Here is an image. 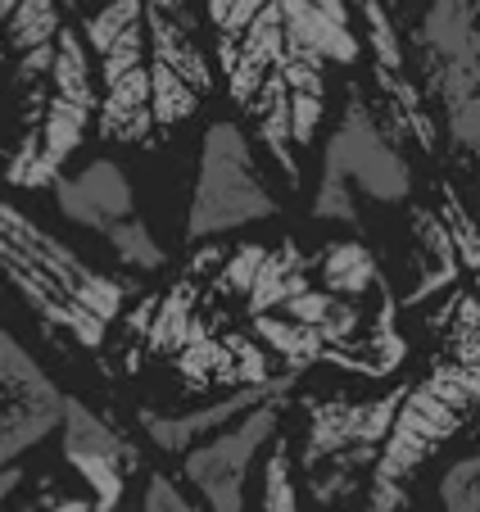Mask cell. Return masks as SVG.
Wrapping results in <instances>:
<instances>
[{"label": "cell", "mask_w": 480, "mask_h": 512, "mask_svg": "<svg viewBox=\"0 0 480 512\" xmlns=\"http://www.w3.org/2000/svg\"><path fill=\"white\" fill-rule=\"evenodd\" d=\"M440 508L444 512H480V458L462 454L440 476Z\"/></svg>", "instance_id": "26"}, {"label": "cell", "mask_w": 480, "mask_h": 512, "mask_svg": "<svg viewBox=\"0 0 480 512\" xmlns=\"http://www.w3.org/2000/svg\"><path fill=\"white\" fill-rule=\"evenodd\" d=\"M105 241L114 245V254L123 263H132V268H141V272H154L159 263H164V250H159V241L150 236V227L141 223V218H123V223H114L105 232Z\"/></svg>", "instance_id": "25"}, {"label": "cell", "mask_w": 480, "mask_h": 512, "mask_svg": "<svg viewBox=\"0 0 480 512\" xmlns=\"http://www.w3.org/2000/svg\"><path fill=\"white\" fill-rule=\"evenodd\" d=\"M440 218H444V227H449V236H453V250H458V263L462 268H476V223H471V213L458 204V195L444 186V195H440Z\"/></svg>", "instance_id": "32"}, {"label": "cell", "mask_w": 480, "mask_h": 512, "mask_svg": "<svg viewBox=\"0 0 480 512\" xmlns=\"http://www.w3.org/2000/svg\"><path fill=\"white\" fill-rule=\"evenodd\" d=\"M281 408H286V395L263 399L250 413H240L236 422H227L222 431H213L209 440H200V445H191L182 454L186 481L204 494V508L209 512H245V490H250V476H254V458H259V449L268 445L272 431H277Z\"/></svg>", "instance_id": "2"}, {"label": "cell", "mask_w": 480, "mask_h": 512, "mask_svg": "<svg viewBox=\"0 0 480 512\" xmlns=\"http://www.w3.org/2000/svg\"><path fill=\"white\" fill-rule=\"evenodd\" d=\"M322 177L349 182L354 191L372 195L376 204H399L413 191V168L399 159V150H390V141L381 136L376 118L367 114L358 96L349 100L345 118L322 150Z\"/></svg>", "instance_id": "4"}, {"label": "cell", "mask_w": 480, "mask_h": 512, "mask_svg": "<svg viewBox=\"0 0 480 512\" xmlns=\"http://www.w3.org/2000/svg\"><path fill=\"white\" fill-rule=\"evenodd\" d=\"M222 345L231 349V363H236V386H259V381L277 377V372L268 368V349L254 336H227Z\"/></svg>", "instance_id": "33"}, {"label": "cell", "mask_w": 480, "mask_h": 512, "mask_svg": "<svg viewBox=\"0 0 480 512\" xmlns=\"http://www.w3.org/2000/svg\"><path fill=\"white\" fill-rule=\"evenodd\" d=\"M277 10H281V46H286V55H313L322 64H354L358 50H363L349 19H336L313 0H277Z\"/></svg>", "instance_id": "9"}, {"label": "cell", "mask_w": 480, "mask_h": 512, "mask_svg": "<svg viewBox=\"0 0 480 512\" xmlns=\"http://www.w3.org/2000/svg\"><path fill=\"white\" fill-rule=\"evenodd\" d=\"M336 300L340 295H331V290H299V295H290L286 304H281V309H286V318L290 322H304V327H317V322L327 318L331 309H336Z\"/></svg>", "instance_id": "36"}, {"label": "cell", "mask_w": 480, "mask_h": 512, "mask_svg": "<svg viewBox=\"0 0 480 512\" xmlns=\"http://www.w3.org/2000/svg\"><path fill=\"white\" fill-rule=\"evenodd\" d=\"M250 336L259 340L268 354L281 358V372H304L308 363L322 358V336L304 322H290V318H277V313H254L250 318Z\"/></svg>", "instance_id": "18"}, {"label": "cell", "mask_w": 480, "mask_h": 512, "mask_svg": "<svg viewBox=\"0 0 480 512\" xmlns=\"http://www.w3.org/2000/svg\"><path fill=\"white\" fill-rule=\"evenodd\" d=\"M413 236L422 241V254H426V259L444 263V268H462V263H458V250H453V236H449V227H444L440 213L413 209Z\"/></svg>", "instance_id": "31"}, {"label": "cell", "mask_w": 480, "mask_h": 512, "mask_svg": "<svg viewBox=\"0 0 480 512\" xmlns=\"http://www.w3.org/2000/svg\"><path fill=\"white\" fill-rule=\"evenodd\" d=\"M150 118L154 127H177L186 123V118L195 114V105H200V91L191 87V82H182L168 64H159V59H150Z\"/></svg>", "instance_id": "21"}, {"label": "cell", "mask_w": 480, "mask_h": 512, "mask_svg": "<svg viewBox=\"0 0 480 512\" xmlns=\"http://www.w3.org/2000/svg\"><path fill=\"white\" fill-rule=\"evenodd\" d=\"M422 59H480L476 0H431V10L417 32Z\"/></svg>", "instance_id": "12"}, {"label": "cell", "mask_w": 480, "mask_h": 512, "mask_svg": "<svg viewBox=\"0 0 480 512\" xmlns=\"http://www.w3.org/2000/svg\"><path fill=\"white\" fill-rule=\"evenodd\" d=\"M295 381H299L295 372H277V377L259 381V386H231V395L213 399V404L195 408V413H177V417H164V413H154V408H145L141 426H145V435H150L154 445L164 449V454H186L191 445H200V440H209V435L222 431L227 422H236L240 413H250L254 404L290 395Z\"/></svg>", "instance_id": "6"}, {"label": "cell", "mask_w": 480, "mask_h": 512, "mask_svg": "<svg viewBox=\"0 0 480 512\" xmlns=\"http://www.w3.org/2000/svg\"><path fill=\"white\" fill-rule=\"evenodd\" d=\"M68 5H73V0H68Z\"/></svg>", "instance_id": "41"}, {"label": "cell", "mask_w": 480, "mask_h": 512, "mask_svg": "<svg viewBox=\"0 0 480 512\" xmlns=\"http://www.w3.org/2000/svg\"><path fill=\"white\" fill-rule=\"evenodd\" d=\"M317 268H322V290L331 295H345V300H363L372 286H381V268H376V254L363 241H336L317 254Z\"/></svg>", "instance_id": "17"}, {"label": "cell", "mask_w": 480, "mask_h": 512, "mask_svg": "<svg viewBox=\"0 0 480 512\" xmlns=\"http://www.w3.org/2000/svg\"><path fill=\"white\" fill-rule=\"evenodd\" d=\"M0 73H5V59H0Z\"/></svg>", "instance_id": "40"}, {"label": "cell", "mask_w": 480, "mask_h": 512, "mask_svg": "<svg viewBox=\"0 0 480 512\" xmlns=\"http://www.w3.org/2000/svg\"><path fill=\"white\" fill-rule=\"evenodd\" d=\"M259 512H304L299 508V472L290 440H277L259 472Z\"/></svg>", "instance_id": "20"}, {"label": "cell", "mask_w": 480, "mask_h": 512, "mask_svg": "<svg viewBox=\"0 0 480 512\" xmlns=\"http://www.w3.org/2000/svg\"><path fill=\"white\" fill-rule=\"evenodd\" d=\"M367 23V41L376 50V68H390V73H404V41H399V28H394L390 10L381 0H349Z\"/></svg>", "instance_id": "24"}, {"label": "cell", "mask_w": 480, "mask_h": 512, "mask_svg": "<svg viewBox=\"0 0 480 512\" xmlns=\"http://www.w3.org/2000/svg\"><path fill=\"white\" fill-rule=\"evenodd\" d=\"M14 5H19V0H0V32H5V23H10Z\"/></svg>", "instance_id": "39"}, {"label": "cell", "mask_w": 480, "mask_h": 512, "mask_svg": "<svg viewBox=\"0 0 480 512\" xmlns=\"http://www.w3.org/2000/svg\"><path fill=\"white\" fill-rule=\"evenodd\" d=\"M55 168L46 164V155H41V136H37V123L23 132L19 150L10 155V164H5V182L10 186H28V191H37V186H55Z\"/></svg>", "instance_id": "28"}, {"label": "cell", "mask_w": 480, "mask_h": 512, "mask_svg": "<svg viewBox=\"0 0 480 512\" xmlns=\"http://www.w3.org/2000/svg\"><path fill=\"white\" fill-rule=\"evenodd\" d=\"M141 14H145V0H105V5L82 23V41H87V50L100 55L118 32H127L132 23H141Z\"/></svg>", "instance_id": "27"}, {"label": "cell", "mask_w": 480, "mask_h": 512, "mask_svg": "<svg viewBox=\"0 0 480 512\" xmlns=\"http://www.w3.org/2000/svg\"><path fill=\"white\" fill-rule=\"evenodd\" d=\"M245 109H254L259 141L268 145L272 164L286 173V182H299V159H295V141H290V91H286V82H281L277 73H268Z\"/></svg>", "instance_id": "14"}, {"label": "cell", "mask_w": 480, "mask_h": 512, "mask_svg": "<svg viewBox=\"0 0 480 512\" xmlns=\"http://www.w3.org/2000/svg\"><path fill=\"white\" fill-rule=\"evenodd\" d=\"M191 309H195V286H191V277H186L168 290L164 300H154L150 327H145V349H150V354H177L186 340L204 336L209 327H204Z\"/></svg>", "instance_id": "15"}, {"label": "cell", "mask_w": 480, "mask_h": 512, "mask_svg": "<svg viewBox=\"0 0 480 512\" xmlns=\"http://www.w3.org/2000/svg\"><path fill=\"white\" fill-rule=\"evenodd\" d=\"M177 372H182L186 381H195V386H204V381H222V386H236V363H231V349L222 345L218 336H195L186 340L182 349H177Z\"/></svg>", "instance_id": "22"}, {"label": "cell", "mask_w": 480, "mask_h": 512, "mask_svg": "<svg viewBox=\"0 0 480 512\" xmlns=\"http://www.w3.org/2000/svg\"><path fill=\"white\" fill-rule=\"evenodd\" d=\"M100 136L123 145L150 141L154 118H150V68L136 64L127 73L105 82V100H100Z\"/></svg>", "instance_id": "10"}, {"label": "cell", "mask_w": 480, "mask_h": 512, "mask_svg": "<svg viewBox=\"0 0 480 512\" xmlns=\"http://www.w3.org/2000/svg\"><path fill=\"white\" fill-rule=\"evenodd\" d=\"M50 96L68 100V105L96 109V73H91V50L82 32L59 28L55 32V59H50Z\"/></svg>", "instance_id": "16"}, {"label": "cell", "mask_w": 480, "mask_h": 512, "mask_svg": "<svg viewBox=\"0 0 480 512\" xmlns=\"http://www.w3.org/2000/svg\"><path fill=\"white\" fill-rule=\"evenodd\" d=\"M59 28H64V23H59V0H19L10 23H5L14 55L28 46H41V41H55Z\"/></svg>", "instance_id": "23"}, {"label": "cell", "mask_w": 480, "mask_h": 512, "mask_svg": "<svg viewBox=\"0 0 480 512\" xmlns=\"http://www.w3.org/2000/svg\"><path fill=\"white\" fill-rule=\"evenodd\" d=\"M313 218H322V223L363 227V213H358L354 186L336 182V177H322V182H317V195H313Z\"/></svg>", "instance_id": "29"}, {"label": "cell", "mask_w": 480, "mask_h": 512, "mask_svg": "<svg viewBox=\"0 0 480 512\" xmlns=\"http://www.w3.org/2000/svg\"><path fill=\"white\" fill-rule=\"evenodd\" d=\"M91 118H96V109L68 105V100H55V96H50V105L41 109V118H37L41 155H46V164L55 168V173H64V164L73 159V150L82 145V136H87Z\"/></svg>", "instance_id": "19"}, {"label": "cell", "mask_w": 480, "mask_h": 512, "mask_svg": "<svg viewBox=\"0 0 480 512\" xmlns=\"http://www.w3.org/2000/svg\"><path fill=\"white\" fill-rule=\"evenodd\" d=\"M272 213H277V200L263 191V177L254 168V150L245 141V132L231 118L209 123L200 145V177H195L186 236L209 241V236L236 232V227L272 218Z\"/></svg>", "instance_id": "1"}, {"label": "cell", "mask_w": 480, "mask_h": 512, "mask_svg": "<svg viewBox=\"0 0 480 512\" xmlns=\"http://www.w3.org/2000/svg\"><path fill=\"white\" fill-rule=\"evenodd\" d=\"M0 236H5L28 263H37V268L59 286L64 300H73L77 309H87L91 318H100V322L118 318V309H123V300H127L123 281L87 268V259H77L64 241H55L50 232H41L28 213H19L5 195H0Z\"/></svg>", "instance_id": "5"}, {"label": "cell", "mask_w": 480, "mask_h": 512, "mask_svg": "<svg viewBox=\"0 0 480 512\" xmlns=\"http://www.w3.org/2000/svg\"><path fill=\"white\" fill-rule=\"evenodd\" d=\"M141 23H145V50H150V59L168 64L177 78L191 82V87L204 96V91L213 87V64H209V55L195 46L191 19H173V14H159L145 5Z\"/></svg>", "instance_id": "11"}, {"label": "cell", "mask_w": 480, "mask_h": 512, "mask_svg": "<svg viewBox=\"0 0 480 512\" xmlns=\"http://www.w3.org/2000/svg\"><path fill=\"white\" fill-rule=\"evenodd\" d=\"M313 5H322V10H331V14H336V19H349L345 0H313Z\"/></svg>", "instance_id": "38"}, {"label": "cell", "mask_w": 480, "mask_h": 512, "mask_svg": "<svg viewBox=\"0 0 480 512\" xmlns=\"http://www.w3.org/2000/svg\"><path fill=\"white\" fill-rule=\"evenodd\" d=\"M55 204L68 223L105 236L114 223L136 213V191H132V177L114 159H91L82 173L55 177Z\"/></svg>", "instance_id": "7"}, {"label": "cell", "mask_w": 480, "mask_h": 512, "mask_svg": "<svg viewBox=\"0 0 480 512\" xmlns=\"http://www.w3.org/2000/svg\"><path fill=\"white\" fill-rule=\"evenodd\" d=\"M0 272H5V281H10L14 290L23 295V304H28L32 313H37L46 327H55V331H68V336L77 340V345H87V349H96L100 340H105V327L109 322H100V318H91L87 309H77L73 300H64L59 295V286L46 277V272L37 268V263H28L19 250H14L5 236H0Z\"/></svg>", "instance_id": "8"}, {"label": "cell", "mask_w": 480, "mask_h": 512, "mask_svg": "<svg viewBox=\"0 0 480 512\" xmlns=\"http://www.w3.org/2000/svg\"><path fill=\"white\" fill-rule=\"evenodd\" d=\"M322 123V91H290V141L308 145Z\"/></svg>", "instance_id": "35"}, {"label": "cell", "mask_w": 480, "mask_h": 512, "mask_svg": "<svg viewBox=\"0 0 480 512\" xmlns=\"http://www.w3.org/2000/svg\"><path fill=\"white\" fill-rule=\"evenodd\" d=\"M145 64V23H132L127 32H118L105 50H100V82L118 78L127 68Z\"/></svg>", "instance_id": "30"}, {"label": "cell", "mask_w": 480, "mask_h": 512, "mask_svg": "<svg viewBox=\"0 0 480 512\" xmlns=\"http://www.w3.org/2000/svg\"><path fill=\"white\" fill-rule=\"evenodd\" d=\"M59 454L91 490L96 512H123L132 494V472L141 467V449L114 431L87 404L64 395L59 404Z\"/></svg>", "instance_id": "3"}, {"label": "cell", "mask_w": 480, "mask_h": 512, "mask_svg": "<svg viewBox=\"0 0 480 512\" xmlns=\"http://www.w3.org/2000/svg\"><path fill=\"white\" fill-rule=\"evenodd\" d=\"M263 250H268V245H240V250L222 263L213 290H218V295H245V290H250V281H254V272H259Z\"/></svg>", "instance_id": "34"}, {"label": "cell", "mask_w": 480, "mask_h": 512, "mask_svg": "<svg viewBox=\"0 0 480 512\" xmlns=\"http://www.w3.org/2000/svg\"><path fill=\"white\" fill-rule=\"evenodd\" d=\"M299 290H308V259L299 254L295 241H281L272 250H263L259 272H254L250 290L240 300H245V313L254 318V313H277Z\"/></svg>", "instance_id": "13"}, {"label": "cell", "mask_w": 480, "mask_h": 512, "mask_svg": "<svg viewBox=\"0 0 480 512\" xmlns=\"http://www.w3.org/2000/svg\"><path fill=\"white\" fill-rule=\"evenodd\" d=\"M50 59H55V41H41V46L19 50V82L23 87H37L50 73Z\"/></svg>", "instance_id": "37"}]
</instances>
